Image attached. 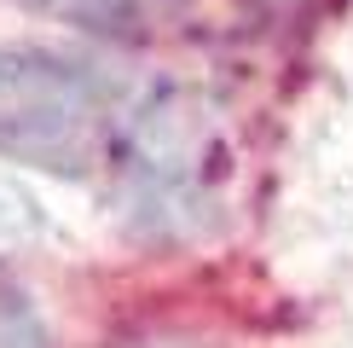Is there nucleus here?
Returning <instances> with one entry per match:
<instances>
[{
    "mask_svg": "<svg viewBox=\"0 0 353 348\" xmlns=\"http://www.w3.org/2000/svg\"><path fill=\"white\" fill-rule=\"evenodd\" d=\"M110 116V81L58 47H0V151L64 168Z\"/></svg>",
    "mask_w": 353,
    "mask_h": 348,
    "instance_id": "obj_1",
    "label": "nucleus"
}]
</instances>
